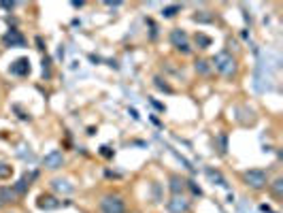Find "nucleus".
I'll list each match as a JSON object with an SVG mask.
<instances>
[{
	"label": "nucleus",
	"mask_w": 283,
	"mask_h": 213,
	"mask_svg": "<svg viewBox=\"0 0 283 213\" xmlns=\"http://www.w3.org/2000/svg\"><path fill=\"white\" fill-rule=\"evenodd\" d=\"M213 66H215V71L221 72V75L230 77V75H235V71H236V60L232 58L228 51H219L217 56L213 58Z\"/></svg>",
	"instance_id": "nucleus-1"
},
{
	"label": "nucleus",
	"mask_w": 283,
	"mask_h": 213,
	"mask_svg": "<svg viewBox=\"0 0 283 213\" xmlns=\"http://www.w3.org/2000/svg\"><path fill=\"white\" fill-rule=\"evenodd\" d=\"M100 211L102 213H126V207L119 196H104L100 200Z\"/></svg>",
	"instance_id": "nucleus-2"
},
{
	"label": "nucleus",
	"mask_w": 283,
	"mask_h": 213,
	"mask_svg": "<svg viewBox=\"0 0 283 213\" xmlns=\"http://www.w3.org/2000/svg\"><path fill=\"white\" fill-rule=\"evenodd\" d=\"M243 179L247 181V186L256 188V190H260V188L266 186V173H264V170H260V168H251V170H247V173L243 175Z\"/></svg>",
	"instance_id": "nucleus-3"
},
{
	"label": "nucleus",
	"mask_w": 283,
	"mask_h": 213,
	"mask_svg": "<svg viewBox=\"0 0 283 213\" xmlns=\"http://www.w3.org/2000/svg\"><path fill=\"white\" fill-rule=\"evenodd\" d=\"M64 164V154L62 151H58V149H53V151H49V154L43 158V166L49 168V170H55V168H60Z\"/></svg>",
	"instance_id": "nucleus-4"
},
{
	"label": "nucleus",
	"mask_w": 283,
	"mask_h": 213,
	"mask_svg": "<svg viewBox=\"0 0 283 213\" xmlns=\"http://www.w3.org/2000/svg\"><path fill=\"white\" fill-rule=\"evenodd\" d=\"M189 209V200L183 194H173V198L168 200V211L170 213H186Z\"/></svg>",
	"instance_id": "nucleus-5"
},
{
	"label": "nucleus",
	"mask_w": 283,
	"mask_h": 213,
	"mask_svg": "<svg viewBox=\"0 0 283 213\" xmlns=\"http://www.w3.org/2000/svg\"><path fill=\"white\" fill-rule=\"evenodd\" d=\"M11 75H15V77H26L30 75V60L28 58H20V60H15L13 64H11Z\"/></svg>",
	"instance_id": "nucleus-6"
},
{
	"label": "nucleus",
	"mask_w": 283,
	"mask_h": 213,
	"mask_svg": "<svg viewBox=\"0 0 283 213\" xmlns=\"http://www.w3.org/2000/svg\"><path fill=\"white\" fill-rule=\"evenodd\" d=\"M170 43H173L177 49H181L183 53L189 51V47H188V34L183 32V30H173V32H170Z\"/></svg>",
	"instance_id": "nucleus-7"
},
{
	"label": "nucleus",
	"mask_w": 283,
	"mask_h": 213,
	"mask_svg": "<svg viewBox=\"0 0 283 213\" xmlns=\"http://www.w3.org/2000/svg\"><path fill=\"white\" fill-rule=\"evenodd\" d=\"M36 207L45 209V211H51V209H58L60 207V200H55L53 196H49V194H41L39 200H36Z\"/></svg>",
	"instance_id": "nucleus-8"
},
{
	"label": "nucleus",
	"mask_w": 283,
	"mask_h": 213,
	"mask_svg": "<svg viewBox=\"0 0 283 213\" xmlns=\"http://www.w3.org/2000/svg\"><path fill=\"white\" fill-rule=\"evenodd\" d=\"M51 188L55 192H62V194H72V192H75V186L71 184V179H53Z\"/></svg>",
	"instance_id": "nucleus-9"
},
{
	"label": "nucleus",
	"mask_w": 283,
	"mask_h": 213,
	"mask_svg": "<svg viewBox=\"0 0 283 213\" xmlns=\"http://www.w3.org/2000/svg\"><path fill=\"white\" fill-rule=\"evenodd\" d=\"M4 45L9 47H22L24 45V36L17 30H11L9 34H4Z\"/></svg>",
	"instance_id": "nucleus-10"
},
{
	"label": "nucleus",
	"mask_w": 283,
	"mask_h": 213,
	"mask_svg": "<svg viewBox=\"0 0 283 213\" xmlns=\"http://www.w3.org/2000/svg\"><path fill=\"white\" fill-rule=\"evenodd\" d=\"M170 190H173V194H181L186 190V181L179 179V177H173L170 179Z\"/></svg>",
	"instance_id": "nucleus-11"
},
{
	"label": "nucleus",
	"mask_w": 283,
	"mask_h": 213,
	"mask_svg": "<svg viewBox=\"0 0 283 213\" xmlns=\"http://www.w3.org/2000/svg\"><path fill=\"white\" fill-rule=\"evenodd\" d=\"M207 175H209V179L217 181V184H219V186H226V179H224V177H221V175L217 173V170H211V168H209V170H207Z\"/></svg>",
	"instance_id": "nucleus-12"
},
{
	"label": "nucleus",
	"mask_w": 283,
	"mask_h": 213,
	"mask_svg": "<svg viewBox=\"0 0 283 213\" xmlns=\"http://www.w3.org/2000/svg\"><path fill=\"white\" fill-rule=\"evenodd\" d=\"M13 196H15V192L9 190V188H2V190H0V198H2V203H9V200H13Z\"/></svg>",
	"instance_id": "nucleus-13"
},
{
	"label": "nucleus",
	"mask_w": 283,
	"mask_h": 213,
	"mask_svg": "<svg viewBox=\"0 0 283 213\" xmlns=\"http://www.w3.org/2000/svg\"><path fill=\"white\" fill-rule=\"evenodd\" d=\"M13 175V168L9 164H0V179H9Z\"/></svg>",
	"instance_id": "nucleus-14"
},
{
	"label": "nucleus",
	"mask_w": 283,
	"mask_h": 213,
	"mask_svg": "<svg viewBox=\"0 0 283 213\" xmlns=\"http://www.w3.org/2000/svg\"><path fill=\"white\" fill-rule=\"evenodd\" d=\"M196 43H198V47H202V49H205V47L211 45V39H209L207 34H196Z\"/></svg>",
	"instance_id": "nucleus-15"
},
{
	"label": "nucleus",
	"mask_w": 283,
	"mask_h": 213,
	"mask_svg": "<svg viewBox=\"0 0 283 213\" xmlns=\"http://www.w3.org/2000/svg\"><path fill=\"white\" fill-rule=\"evenodd\" d=\"M196 71L202 72V75H209V71H211V69H209L207 60H198V62H196Z\"/></svg>",
	"instance_id": "nucleus-16"
},
{
	"label": "nucleus",
	"mask_w": 283,
	"mask_h": 213,
	"mask_svg": "<svg viewBox=\"0 0 283 213\" xmlns=\"http://www.w3.org/2000/svg\"><path fill=\"white\" fill-rule=\"evenodd\" d=\"M179 9H181L179 4H173V7H166V9L162 11V13H164L166 17H173V15H175V13H177V11H179Z\"/></svg>",
	"instance_id": "nucleus-17"
},
{
	"label": "nucleus",
	"mask_w": 283,
	"mask_h": 213,
	"mask_svg": "<svg viewBox=\"0 0 283 213\" xmlns=\"http://www.w3.org/2000/svg\"><path fill=\"white\" fill-rule=\"evenodd\" d=\"M28 181H30L28 177H22V179H20V184H17V186H15V192H24V190H26V188L30 186V184H28Z\"/></svg>",
	"instance_id": "nucleus-18"
},
{
	"label": "nucleus",
	"mask_w": 283,
	"mask_h": 213,
	"mask_svg": "<svg viewBox=\"0 0 283 213\" xmlns=\"http://www.w3.org/2000/svg\"><path fill=\"white\" fill-rule=\"evenodd\" d=\"M281 190H283V179H277L275 181V194L277 196H281Z\"/></svg>",
	"instance_id": "nucleus-19"
},
{
	"label": "nucleus",
	"mask_w": 283,
	"mask_h": 213,
	"mask_svg": "<svg viewBox=\"0 0 283 213\" xmlns=\"http://www.w3.org/2000/svg\"><path fill=\"white\" fill-rule=\"evenodd\" d=\"M156 85H158L160 90H166V92H170V88H168L166 83H162V79H156Z\"/></svg>",
	"instance_id": "nucleus-20"
},
{
	"label": "nucleus",
	"mask_w": 283,
	"mask_h": 213,
	"mask_svg": "<svg viewBox=\"0 0 283 213\" xmlns=\"http://www.w3.org/2000/svg\"><path fill=\"white\" fill-rule=\"evenodd\" d=\"M188 184H189V188H192V192H194V194H200V188H198V186H194V181H188Z\"/></svg>",
	"instance_id": "nucleus-21"
}]
</instances>
